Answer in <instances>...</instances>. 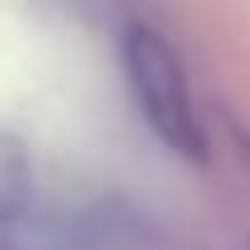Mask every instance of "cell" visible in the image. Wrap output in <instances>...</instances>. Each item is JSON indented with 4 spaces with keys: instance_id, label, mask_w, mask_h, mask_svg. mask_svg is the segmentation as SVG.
<instances>
[{
    "instance_id": "obj_1",
    "label": "cell",
    "mask_w": 250,
    "mask_h": 250,
    "mask_svg": "<svg viewBox=\"0 0 250 250\" xmlns=\"http://www.w3.org/2000/svg\"><path fill=\"white\" fill-rule=\"evenodd\" d=\"M121 65H125V83H130V98L139 107L144 125L176 158L204 162L208 134H204L195 93H190V79H186V61L171 46V37L148 19H130L121 28Z\"/></svg>"
},
{
    "instance_id": "obj_2",
    "label": "cell",
    "mask_w": 250,
    "mask_h": 250,
    "mask_svg": "<svg viewBox=\"0 0 250 250\" xmlns=\"http://www.w3.org/2000/svg\"><path fill=\"white\" fill-rule=\"evenodd\" d=\"M33 195V158L9 125H0V227H9Z\"/></svg>"
},
{
    "instance_id": "obj_3",
    "label": "cell",
    "mask_w": 250,
    "mask_h": 250,
    "mask_svg": "<svg viewBox=\"0 0 250 250\" xmlns=\"http://www.w3.org/2000/svg\"><path fill=\"white\" fill-rule=\"evenodd\" d=\"M246 162H250V139H246Z\"/></svg>"
}]
</instances>
